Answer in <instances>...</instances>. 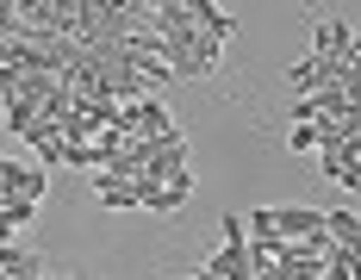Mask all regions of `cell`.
I'll return each instance as SVG.
<instances>
[{"label":"cell","mask_w":361,"mask_h":280,"mask_svg":"<svg viewBox=\"0 0 361 280\" xmlns=\"http://www.w3.org/2000/svg\"><path fill=\"white\" fill-rule=\"evenodd\" d=\"M287 75L299 94H312V87H361V50H305Z\"/></svg>","instance_id":"obj_1"},{"label":"cell","mask_w":361,"mask_h":280,"mask_svg":"<svg viewBox=\"0 0 361 280\" xmlns=\"http://www.w3.org/2000/svg\"><path fill=\"white\" fill-rule=\"evenodd\" d=\"M250 231H243V218H224V249L218 255H206V268H200V280H250Z\"/></svg>","instance_id":"obj_2"},{"label":"cell","mask_w":361,"mask_h":280,"mask_svg":"<svg viewBox=\"0 0 361 280\" xmlns=\"http://www.w3.org/2000/svg\"><path fill=\"white\" fill-rule=\"evenodd\" d=\"M262 218H268L274 237H299L305 249H324V212H312V206H262Z\"/></svg>","instance_id":"obj_3"},{"label":"cell","mask_w":361,"mask_h":280,"mask_svg":"<svg viewBox=\"0 0 361 280\" xmlns=\"http://www.w3.org/2000/svg\"><path fill=\"white\" fill-rule=\"evenodd\" d=\"M318 162H324V175L336 187H361V138L349 143H318Z\"/></svg>","instance_id":"obj_4"},{"label":"cell","mask_w":361,"mask_h":280,"mask_svg":"<svg viewBox=\"0 0 361 280\" xmlns=\"http://www.w3.org/2000/svg\"><path fill=\"white\" fill-rule=\"evenodd\" d=\"M44 169H25V162H6L0 156V193H32V200H44Z\"/></svg>","instance_id":"obj_5"},{"label":"cell","mask_w":361,"mask_h":280,"mask_svg":"<svg viewBox=\"0 0 361 280\" xmlns=\"http://www.w3.org/2000/svg\"><path fill=\"white\" fill-rule=\"evenodd\" d=\"M324 274L330 280H349V274H361V243H336V237H324Z\"/></svg>","instance_id":"obj_6"},{"label":"cell","mask_w":361,"mask_h":280,"mask_svg":"<svg viewBox=\"0 0 361 280\" xmlns=\"http://www.w3.org/2000/svg\"><path fill=\"white\" fill-rule=\"evenodd\" d=\"M0 106H6V131H13V138H32L37 131V100L32 94L13 87V94H0Z\"/></svg>","instance_id":"obj_7"},{"label":"cell","mask_w":361,"mask_h":280,"mask_svg":"<svg viewBox=\"0 0 361 280\" xmlns=\"http://www.w3.org/2000/svg\"><path fill=\"white\" fill-rule=\"evenodd\" d=\"M32 274H44V262L32 249H19L13 237H0V280H32Z\"/></svg>","instance_id":"obj_8"},{"label":"cell","mask_w":361,"mask_h":280,"mask_svg":"<svg viewBox=\"0 0 361 280\" xmlns=\"http://www.w3.org/2000/svg\"><path fill=\"white\" fill-rule=\"evenodd\" d=\"M94 175V193H100V206H137V187L118 175H100V169H87Z\"/></svg>","instance_id":"obj_9"},{"label":"cell","mask_w":361,"mask_h":280,"mask_svg":"<svg viewBox=\"0 0 361 280\" xmlns=\"http://www.w3.org/2000/svg\"><path fill=\"white\" fill-rule=\"evenodd\" d=\"M324 237H336V243H361V218H355V212H324Z\"/></svg>","instance_id":"obj_10"},{"label":"cell","mask_w":361,"mask_h":280,"mask_svg":"<svg viewBox=\"0 0 361 280\" xmlns=\"http://www.w3.org/2000/svg\"><path fill=\"white\" fill-rule=\"evenodd\" d=\"M312 50H355V37H349V25H343V19H324Z\"/></svg>","instance_id":"obj_11"}]
</instances>
